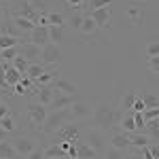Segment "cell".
Returning a JSON list of instances; mask_svg holds the SVG:
<instances>
[{
	"mask_svg": "<svg viewBox=\"0 0 159 159\" xmlns=\"http://www.w3.org/2000/svg\"><path fill=\"white\" fill-rule=\"evenodd\" d=\"M66 4H68L70 9H76V11H81V9L85 7V0H66Z\"/></svg>",
	"mask_w": 159,
	"mask_h": 159,
	"instance_id": "41",
	"label": "cell"
},
{
	"mask_svg": "<svg viewBox=\"0 0 159 159\" xmlns=\"http://www.w3.org/2000/svg\"><path fill=\"white\" fill-rule=\"evenodd\" d=\"M140 155H142V151H140V153H132L127 159H144V157H140Z\"/></svg>",
	"mask_w": 159,
	"mask_h": 159,
	"instance_id": "51",
	"label": "cell"
},
{
	"mask_svg": "<svg viewBox=\"0 0 159 159\" xmlns=\"http://www.w3.org/2000/svg\"><path fill=\"white\" fill-rule=\"evenodd\" d=\"M0 127H2L4 132H9V134H11L13 129H15V119H13V115L4 117V119H0Z\"/></svg>",
	"mask_w": 159,
	"mask_h": 159,
	"instance_id": "34",
	"label": "cell"
},
{
	"mask_svg": "<svg viewBox=\"0 0 159 159\" xmlns=\"http://www.w3.org/2000/svg\"><path fill=\"white\" fill-rule=\"evenodd\" d=\"M53 85H55V89H57V91L66 93V96H76V91H79V87L74 85V83H70L68 79H64V76H60Z\"/></svg>",
	"mask_w": 159,
	"mask_h": 159,
	"instance_id": "16",
	"label": "cell"
},
{
	"mask_svg": "<svg viewBox=\"0 0 159 159\" xmlns=\"http://www.w3.org/2000/svg\"><path fill=\"white\" fill-rule=\"evenodd\" d=\"M49 25H64V15L61 13H49Z\"/></svg>",
	"mask_w": 159,
	"mask_h": 159,
	"instance_id": "37",
	"label": "cell"
},
{
	"mask_svg": "<svg viewBox=\"0 0 159 159\" xmlns=\"http://www.w3.org/2000/svg\"><path fill=\"white\" fill-rule=\"evenodd\" d=\"M25 159H45V151H40V148H34V151H32V153H30V155H28Z\"/></svg>",
	"mask_w": 159,
	"mask_h": 159,
	"instance_id": "44",
	"label": "cell"
},
{
	"mask_svg": "<svg viewBox=\"0 0 159 159\" xmlns=\"http://www.w3.org/2000/svg\"><path fill=\"white\" fill-rule=\"evenodd\" d=\"M7 15H9V11L0 4V25H2V21H4V17H7Z\"/></svg>",
	"mask_w": 159,
	"mask_h": 159,
	"instance_id": "49",
	"label": "cell"
},
{
	"mask_svg": "<svg viewBox=\"0 0 159 159\" xmlns=\"http://www.w3.org/2000/svg\"><path fill=\"white\" fill-rule=\"evenodd\" d=\"M13 15H19V17H25V19H30V21H34L38 25V17H40V13L30 4V0H19V7H17V13H13Z\"/></svg>",
	"mask_w": 159,
	"mask_h": 159,
	"instance_id": "9",
	"label": "cell"
},
{
	"mask_svg": "<svg viewBox=\"0 0 159 159\" xmlns=\"http://www.w3.org/2000/svg\"><path fill=\"white\" fill-rule=\"evenodd\" d=\"M110 147L121 148V151H127L132 147V140H129V134H125L121 129H115V134L110 136Z\"/></svg>",
	"mask_w": 159,
	"mask_h": 159,
	"instance_id": "14",
	"label": "cell"
},
{
	"mask_svg": "<svg viewBox=\"0 0 159 159\" xmlns=\"http://www.w3.org/2000/svg\"><path fill=\"white\" fill-rule=\"evenodd\" d=\"M148 66H151V70H157L159 68V55L157 57H148Z\"/></svg>",
	"mask_w": 159,
	"mask_h": 159,
	"instance_id": "48",
	"label": "cell"
},
{
	"mask_svg": "<svg viewBox=\"0 0 159 159\" xmlns=\"http://www.w3.org/2000/svg\"><path fill=\"white\" fill-rule=\"evenodd\" d=\"M66 123H70V110H68V108L51 110L49 115H47V119H45V123H43L40 129H43L47 136H51V134H57Z\"/></svg>",
	"mask_w": 159,
	"mask_h": 159,
	"instance_id": "2",
	"label": "cell"
},
{
	"mask_svg": "<svg viewBox=\"0 0 159 159\" xmlns=\"http://www.w3.org/2000/svg\"><path fill=\"white\" fill-rule=\"evenodd\" d=\"M11 64H13V66H15V68H17V70H19L21 74H28L30 66H32V61H30V60H25L24 55H17V57H15V60H13Z\"/></svg>",
	"mask_w": 159,
	"mask_h": 159,
	"instance_id": "26",
	"label": "cell"
},
{
	"mask_svg": "<svg viewBox=\"0 0 159 159\" xmlns=\"http://www.w3.org/2000/svg\"><path fill=\"white\" fill-rule=\"evenodd\" d=\"M49 36H51V43L60 45L64 40V25H49Z\"/></svg>",
	"mask_w": 159,
	"mask_h": 159,
	"instance_id": "28",
	"label": "cell"
},
{
	"mask_svg": "<svg viewBox=\"0 0 159 159\" xmlns=\"http://www.w3.org/2000/svg\"><path fill=\"white\" fill-rule=\"evenodd\" d=\"M55 85H43V87H36V102L38 104H43V106H49L53 98H55Z\"/></svg>",
	"mask_w": 159,
	"mask_h": 159,
	"instance_id": "12",
	"label": "cell"
},
{
	"mask_svg": "<svg viewBox=\"0 0 159 159\" xmlns=\"http://www.w3.org/2000/svg\"><path fill=\"white\" fill-rule=\"evenodd\" d=\"M129 17H132V24H138V21L142 19V13L138 11L136 7H132V9H129Z\"/></svg>",
	"mask_w": 159,
	"mask_h": 159,
	"instance_id": "42",
	"label": "cell"
},
{
	"mask_svg": "<svg viewBox=\"0 0 159 159\" xmlns=\"http://www.w3.org/2000/svg\"><path fill=\"white\" fill-rule=\"evenodd\" d=\"M93 121L98 125V129L106 132V129H117L121 125V117L119 112H115V108H110L108 104H100L93 110Z\"/></svg>",
	"mask_w": 159,
	"mask_h": 159,
	"instance_id": "1",
	"label": "cell"
},
{
	"mask_svg": "<svg viewBox=\"0 0 159 159\" xmlns=\"http://www.w3.org/2000/svg\"><path fill=\"white\" fill-rule=\"evenodd\" d=\"M0 159H19V153L15 151V147L9 140L0 142Z\"/></svg>",
	"mask_w": 159,
	"mask_h": 159,
	"instance_id": "21",
	"label": "cell"
},
{
	"mask_svg": "<svg viewBox=\"0 0 159 159\" xmlns=\"http://www.w3.org/2000/svg\"><path fill=\"white\" fill-rule=\"evenodd\" d=\"M136 98H138V96H136L134 91H127V93H125V96L121 98V104H119V106H121L123 110H129V112H134V102H136Z\"/></svg>",
	"mask_w": 159,
	"mask_h": 159,
	"instance_id": "27",
	"label": "cell"
},
{
	"mask_svg": "<svg viewBox=\"0 0 159 159\" xmlns=\"http://www.w3.org/2000/svg\"><path fill=\"white\" fill-rule=\"evenodd\" d=\"M0 2H4V0H0Z\"/></svg>",
	"mask_w": 159,
	"mask_h": 159,
	"instance_id": "52",
	"label": "cell"
},
{
	"mask_svg": "<svg viewBox=\"0 0 159 159\" xmlns=\"http://www.w3.org/2000/svg\"><path fill=\"white\" fill-rule=\"evenodd\" d=\"M76 153H79V159H100L98 153L83 140H76Z\"/></svg>",
	"mask_w": 159,
	"mask_h": 159,
	"instance_id": "17",
	"label": "cell"
},
{
	"mask_svg": "<svg viewBox=\"0 0 159 159\" xmlns=\"http://www.w3.org/2000/svg\"><path fill=\"white\" fill-rule=\"evenodd\" d=\"M142 117H144L147 121H151V119H159V106L157 108H147L144 112H142Z\"/></svg>",
	"mask_w": 159,
	"mask_h": 159,
	"instance_id": "40",
	"label": "cell"
},
{
	"mask_svg": "<svg viewBox=\"0 0 159 159\" xmlns=\"http://www.w3.org/2000/svg\"><path fill=\"white\" fill-rule=\"evenodd\" d=\"M25 40L21 38H15V36H9V34H0V51L2 49H11V47H19L24 45Z\"/></svg>",
	"mask_w": 159,
	"mask_h": 159,
	"instance_id": "24",
	"label": "cell"
},
{
	"mask_svg": "<svg viewBox=\"0 0 159 159\" xmlns=\"http://www.w3.org/2000/svg\"><path fill=\"white\" fill-rule=\"evenodd\" d=\"M89 17L98 24V28H108L110 25V17H112V11H110V7L93 9V11H89Z\"/></svg>",
	"mask_w": 159,
	"mask_h": 159,
	"instance_id": "10",
	"label": "cell"
},
{
	"mask_svg": "<svg viewBox=\"0 0 159 159\" xmlns=\"http://www.w3.org/2000/svg\"><path fill=\"white\" fill-rule=\"evenodd\" d=\"M142 102H144L147 108H157L159 106V96H155V93H142Z\"/></svg>",
	"mask_w": 159,
	"mask_h": 159,
	"instance_id": "32",
	"label": "cell"
},
{
	"mask_svg": "<svg viewBox=\"0 0 159 159\" xmlns=\"http://www.w3.org/2000/svg\"><path fill=\"white\" fill-rule=\"evenodd\" d=\"M0 89H2V91H7V93H11V89H13V87L7 83V72H4L2 61H0Z\"/></svg>",
	"mask_w": 159,
	"mask_h": 159,
	"instance_id": "35",
	"label": "cell"
},
{
	"mask_svg": "<svg viewBox=\"0 0 159 159\" xmlns=\"http://www.w3.org/2000/svg\"><path fill=\"white\" fill-rule=\"evenodd\" d=\"M11 144L15 147V151H17L19 155H24V157H28V155L36 148L34 140H30V138H25V136H15L11 140Z\"/></svg>",
	"mask_w": 159,
	"mask_h": 159,
	"instance_id": "8",
	"label": "cell"
},
{
	"mask_svg": "<svg viewBox=\"0 0 159 159\" xmlns=\"http://www.w3.org/2000/svg\"><path fill=\"white\" fill-rule=\"evenodd\" d=\"M25 91H28V89H25V87L21 85V83H17V85L13 87V93H17V96H24Z\"/></svg>",
	"mask_w": 159,
	"mask_h": 159,
	"instance_id": "47",
	"label": "cell"
},
{
	"mask_svg": "<svg viewBox=\"0 0 159 159\" xmlns=\"http://www.w3.org/2000/svg\"><path fill=\"white\" fill-rule=\"evenodd\" d=\"M47 115H49V108H47V106H43V104H38V102H30V104H28V117H30V121L34 123L36 127H43Z\"/></svg>",
	"mask_w": 159,
	"mask_h": 159,
	"instance_id": "4",
	"label": "cell"
},
{
	"mask_svg": "<svg viewBox=\"0 0 159 159\" xmlns=\"http://www.w3.org/2000/svg\"><path fill=\"white\" fill-rule=\"evenodd\" d=\"M0 34H9V36H15V38H24L25 36L24 32L13 24V15L11 13L4 17V21H2V25H0Z\"/></svg>",
	"mask_w": 159,
	"mask_h": 159,
	"instance_id": "15",
	"label": "cell"
},
{
	"mask_svg": "<svg viewBox=\"0 0 159 159\" xmlns=\"http://www.w3.org/2000/svg\"><path fill=\"white\" fill-rule=\"evenodd\" d=\"M83 19H85V15H81V13H76L70 17V25H72L74 30H79L81 32V25H83Z\"/></svg>",
	"mask_w": 159,
	"mask_h": 159,
	"instance_id": "36",
	"label": "cell"
},
{
	"mask_svg": "<svg viewBox=\"0 0 159 159\" xmlns=\"http://www.w3.org/2000/svg\"><path fill=\"white\" fill-rule=\"evenodd\" d=\"M83 142H87L89 147L93 148L96 153H98V157L102 159L104 157V153H106V148H108V140H106V134L98 129V127H93V129H87L85 132V138H83Z\"/></svg>",
	"mask_w": 159,
	"mask_h": 159,
	"instance_id": "3",
	"label": "cell"
},
{
	"mask_svg": "<svg viewBox=\"0 0 159 159\" xmlns=\"http://www.w3.org/2000/svg\"><path fill=\"white\" fill-rule=\"evenodd\" d=\"M144 110H147V106H144L142 98H136V102H134V112H144Z\"/></svg>",
	"mask_w": 159,
	"mask_h": 159,
	"instance_id": "43",
	"label": "cell"
},
{
	"mask_svg": "<svg viewBox=\"0 0 159 159\" xmlns=\"http://www.w3.org/2000/svg\"><path fill=\"white\" fill-rule=\"evenodd\" d=\"M119 129L125 134H136V121H134V112H127L125 117H121V125Z\"/></svg>",
	"mask_w": 159,
	"mask_h": 159,
	"instance_id": "23",
	"label": "cell"
},
{
	"mask_svg": "<svg viewBox=\"0 0 159 159\" xmlns=\"http://www.w3.org/2000/svg\"><path fill=\"white\" fill-rule=\"evenodd\" d=\"M13 24L17 25V28L24 32L25 36H28V34L36 28V24H34V21H30V19H25V17H19V15H13Z\"/></svg>",
	"mask_w": 159,
	"mask_h": 159,
	"instance_id": "20",
	"label": "cell"
},
{
	"mask_svg": "<svg viewBox=\"0 0 159 159\" xmlns=\"http://www.w3.org/2000/svg\"><path fill=\"white\" fill-rule=\"evenodd\" d=\"M134 121H136V132H138V134H144V129H147V119L142 117V112H134Z\"/></svg>",
	"mask_w": 159,
	"mask_h": 159,
	"instance_id": "33",
	"label": "cell"
},
{
	"mask_svg": "<svg viewBox=\"0 0 159 159\" xmlns=\"http://www.w3.org/2000/svg\"><path fill=\"white\" fill-rule=\"evenodd\" d=\"M28 43L32 45H38V47H45L51 43V36H49V28H43V25H36L30 34H28Z\"/></svg>",
	"mask_w": 159,
	"mask_h": 159,
	"instance_id": "7",
	"label": "cell"
},
{
	"mask_svg": "<svg viewBox=\"0 0 159 159\" xmlns=\"http://www.w3.org/2000/svg\"><path fill=\"white\" fill-rule=\"evenodd\" d=\"M55 136H57L60 140H79V127H76V125H70V123H66Z\"/></svg>",
	"mask_w": 159,
	"mask_h": 159,
	"instance_id": "18",
	"label": "cell"
},
{
	"mask_svg": "<svg viewBox=\"0 0 159 159\" xmlns=\"http://www.w3.org/2000/svg\"><path fill=\"white\" fill-rule=\"evenodd\" d=\"M96 28H98V24H96L89 15H85L83 25H81V32H83V34H93V32H96Z\"/></svg>",
	"mask_w": 159,
	"mask_h": 159,
	"instance_id": "29",
	"label": "cell"
},
{
	"mask_svg": "<svg viewBox=\"0 0 159 159\" xmlns=\"http://www.w3.org/2000/svg\"><path fill=\"white\" fill-rule=\"evenodd\" d=\"M19 55H24L25 60H30L32 64H36V60L43 57V47L32 45V43H24V45H19Z\"/></svg>",
	"mask_w": 159,
	"mask_h": 159,
	"instance_id": "11",
	"label": "cell"
},
{
	"mask_svg": "<svg viewBox=\"0 0 159 159\" xmlns=\"http://www.w3.org/2000/svg\"><path fill=\"white\" fill-rule=\"evenodd\" d=\"M7 138H9V132H4V129L0 127V142H4Z\"/></svg>",
	"mask_w": 159,
	"mask_h": 159,
	"instance_id": "50",
	"label": "cell"
},
{
	"mask_svg": "<svg viewBox=\"0 0 159 159\" xmlns=\"http://www.w3.org/2000/svg\"><path fill=\"white\" fill-rule=\"evenodd\" d=\"M76 102H79V96H66L61 91H55V98H53V102H51L47 108H49V112L51 110H64V108H70Z\"/></svg>",
	"mask_w": 159,
	"mask_h": 159,
	"instance_id": "5",
	"label": "cell"
},
{
	"mask_svg": "<svg viewBox=\"0 0 159 159\" xmlns=\"http://www.w3.org/2000/svg\"><path fill=\"white\" fill-rule=\"evenodd\" d=\"M57 79H60V72H57V70H51V68H49V70H47L45 74H40L36 81H34V85H36V87H43V85H53V83H55Z\"/></svg>",
	"mask_w": 159,
	"mask_h": 159,
	"instance_id": "19",
	"label": "cell"
},
{
	"mask_svg": "<svg viewBox=\"0 0 159 159\" xmlns=\"http://www.w3.org/2000/svg\"><path fill=\"white\" fill-rule=\"evenodd\" d=\"M9 115H11V110H9V104L0 102V119H4V117H9Z\"/></svg>",
	"mask_w": 159,
	"mask_h": 159,
	"instance_id": "46",
	"label": "cell"
},
{
	"mask_svg": "<svg viewBox=\"0 0 159 159\" xmlns=\"http://www.w3.org/2000/svg\"><path fill=\"white\" fill-rule=\"evenodd\" d=\"M47 70H49V66H47V64L36 61V64H32V66H30V70H28V74H25V76H30L32 81H36L38 76H40V74H45Z\"/></svg>",
	"mask_w": 159,
	"mask_h": 159,
	"instance_id": "25",
	"label": "cell"
},
{
	"mask_svg": "<svg viewBox=\"0 0 159 159\" xmlns=\"http://www.w3.org/2000/svg\"><path fill=\"white\" fill-rule=\"evenodd\" d=\"M112 0H89V11H93V9H104V7H108Z\"/></svg>",
	"mask_w": 159,
	"mask_h": 159,
	"instance_id": "38",
	"label": "cell"
},
{
	"mask_svg": "<svg viewBox=\"0 0 159 159\" xmlns=\"http://www.w3.org/2000/svg\"><path fill=\"white\" fill-rule=\"evenodd\" d=\"M129 140H132V147H136V148H144V147H151V136L148 134H129Z\"/></svg>",
	"mask_w": 159,
	"mask_h": 159,
	"instance_id": "22",
	"label": "cell"
},
{
	"mask_svg": "<svg viewBox=\"0 0 159 159\" xmlns=\"http://www.w3.org/2000/svg\"><path fill=\"white\" fill-rule=\"evenodd\" d=\"M38 25L49 28V13H40V17H38Z\"/></svg>",
	"mask_w": 159,
	"mask_h": 159,
	"instance_id": "45",
	"label": "cell"
},
{
	"mask_svg": "<svg viewBox=\"0 0 159 159\" xmlns=\"http://www.w3.org/2000/svg\"><path fill=\"white\" fill-rule=\"evenodd\" d=\"M61 55H64V53H61V49L55 45V43H49V45L43 47V64H47V66L60 64Z\"/></svg>",
	"mask_w": 159,
	"mask_h": 159,
	"instance_id": "6",
	"label": "cell"
},
{
	"mask_svg": "<svg viewBox=\"0 0 159 159\" xmlns=\"http://www.w3.org/2000/svg\"><path fill=\"white\" fill-rule=\"evenodd\" d=\"M102 159H125V151H121V148H115V147H108Z\"/></svg>",
	"mask_w": 159,
	"mask_h": 159,
	"instance_id": "31",
	"label": "cell"
},
{
	"mask_svg": "<svg viewBox=\"0 0 159 159\" xmlns=\"http://www.w3.org/2000/svg\"><path fill=\"white\" fill-rule=\"evenodd\" d=\"M19 55V47H11V49H2L0 51V60L2 61H13Z\"/></svg>",
	"mask_w": 159,
	"mask_h": 159,
	"instance_id": "30",
	"label": "cell"
},
{
	"mask_svg": "<svg viewBox=\"0 0 159 159\" xmlns=\"http://www.w3.org/2000/svg\"><path fill=\"white\" fill-rule=\"evenodd\" d=\"M70 121H81V119H87V117H91V106H87L85 102H76L70 106Z\"/></svg>",
	"mask_w": 159,
	"mask_h": 159,
	"instance_id": "13",
	"label": "cell"
},
{
	"mask_svg": "<svg viewBox=\"0 0 159 159\" xmlns=\"http://www.w3.org/2000/svg\"><path fill=\"white\" fill-rule=\"evenodd\" d=\"M147 55L148 57H157L159 55V43H148L147 45Z\"/></svg>",
	"mask_w": 159,
	"mask_h": 159,
	"instance_id": "39",
	"label": "cell"
}]
</instances>
